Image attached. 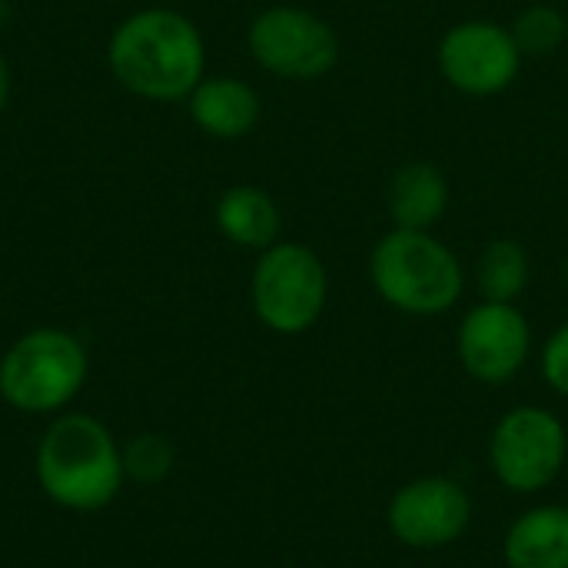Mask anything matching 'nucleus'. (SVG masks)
Wrapping results in <instances>:
<instances>
[{
  "label": "nucleus",
  "mask_w": 568,
  "mask_h": 568,
  "mask_svg": "<svg viewBox=\"0 0 568 568\" xmlns=\"http://www.w3.org/2000/svg\"><path fill=\"white\" fill-rule=\"evenodd\" d=\"M203 37L176 10H140L110 40L116 80L146 100H183L203 80Z\"/></svg>",
  "instance_id": "f257e3e1"
},
{
  "label": "nucleus",
  "mask_w": 568,
  "mask_h": 568,
  "mask_svg": "<svg viewBox=\"0 0 568 568\" xmlns=\"http://www.w3.org/2000/svg\"><path fill=\"white\" fill-rule=\"evenodd\" d=\"M37 483L63 509L97 513L110 506L126 479L123 449L110 429L83 413L50 423L37 446Z\"/></svg>",
  "instance_id": "f03ea898"
},
{
  "label": "nucleus",
  "mask_w": 568,
  "mask_h": 568,
  "mask_svg": "<svg viewBox=\"0 0 568 568\" xmlns=\"http://www.w3.org/2000/svg\"><path fill=\"white\" fill-rule=\"evenodd\" d=\"M369 276L376 293L409 316H439L463 296V266L429 230L386 233L369 256Z\"/></svg>",
  "instance_id": "7ed1b4c3"
},
{
  "label": "nucleus",
  "mask_w": 568,
  "mask_h": 568,
  "mask_svg": "<svg viewBox=\"0 0 568 568\" xmlns=\"http://www.w3.org/2000/svg\"><path fill=\"white\" fill-rule=\"evenodd\" d=\"M87 379V353L63 329H33L0 359V396L20 413L63 409Z\"/></svg>",
  "instance_id": "20e7f679"
},
{
  "label": "nucleus",
  "mask_w": 568,
  "mask_h": 568,
  "mask_svg": "<svg viewBox=\"0 0 568 568\" xmlns=\"http://www.w3.org/2000/svg\"><path fill=\"white\" fill-rule=\"evenodd\" d=\"M253 310L260 323L273 333L296 336L306 333L326 310L329 276L323 260L303 243H273L263 250L253 283Z\"/></svg>",
  "instance_id": "39448f33"
},
{
  "label": "nucleus",
  "mask_w": 568,
  "mask_h": 568,
  "mask_svg": "<svg viewBox=\"0 0 568 568\" xmlns=\"http://www.w3.org/2000/svg\"><path fill=\"white\" fill-rule=\"evenodd\" d=\"M566 453V426L539 406H519L506 413L489 443L493 469L513 493L546 489L562 473Z\"/></svg>",
  "instance_id": "423d86ee"
},
{
  "label": "nucleus",
  "mask_w": 568,
  "mask_h": 568,
  "mask_svg": "<svg viewBox=\"0 0 568 568\" xmlns=\"http://www.w3.org/2000/svg\"><path fill=\"white\" fill-rule=\"evenodd\" d=\"M250 50L260 67L286 80H320L339 60L336 30L300 7H270L250 27Z\"/></svg>",
  "instance_id": "0eeeda50"
},
{
  "label": "nucleus",
  "mask_w": 568,
  "mask_h": 568,
  "mask_svg": "<svg viewBox=\"0 0 568 568\" xmlns=\"http://www.w3.org/2000/svg\"><path fill=\"white\" fill-rule=\"evenodd\" d=\"M523 53L509 27L493 20L456 23L439 43V70L449 87L469 97H496L519 77Z\"/></svg>",
  "instance_id": "6e6552de"
},
{
  "label": "nucleus",
  "mask_w": 568,
  "mask_h": 568,
  "mask_svg": "<svg viewBox=\"0 0 568 568\" xmlns=\"http://www.w3.org/2000/svg\"><path fill=\"white\" fill-rule=\"evenodd\" d=\"M532 333L526 316L513 303H479L466 313L459 326V359L466 373L479 383H506L529 359Z\"/></svg>",
  "instance_id": "1a4fd4ad"
},
{
  "label": "nucleus",
  "mask_w": 568,
  "mask_h": 568,
  "mask_svg": "<svg viewBox=\"0 0 568 568\" xmlns=\"http://www.w3.org/2000/svg\"><path fill=\"white\" fill-rule=\"evenodd\" d=\"M473 519L466 489L453 479L429 476L403 486L389 503V529L413 549H439L456 542Z\"/></svg>",
  "instance_id": "9d476101"
},
{
  "label": "nucleus",
  "mask_w": 568,
  "mask_h": 568,
  "mask_svg": "<svg viewBox=\"0 0 568 568\" xmlns=\"http://www.w3.org/2000/svg\"><path fill=\"white\" fill-rule=\"evenodd\" d=\"M190 113L196 126L220 140H236L250 133L260 120V97L250 83L233 77L200 80L190 93Z\"/></svg>",
  "instance_id": "9b49d317"
},
{
  "label": "nucleus",
  "mask_w": 568,
  "mask_h": 568,
  "mask_svg": "<svg viewBox=\"0 0 568 568\" xmlns=\"http://www.w3.org/2000/svg\"><path fill=\"white\" fill-rule=\"evenodd\" d=\"M449 206V183L433 163H403L389 180V216L399 230H433Z\"/></svg>",
  "instance_id": "f8f14e48"
},
{
  "label": "nucleus",
  "mask_w": 568,
  "mask_h": 568,
  "mask_svg": "<svg viewBox=\"0 0 568 568\" xmlns=\"http://www.w3.org/2000/svg\"><path fill=\"white\" fill-rule=\"evenodd\" d=\"M509 568H568V509L539 506L516 519L503 542Z\"/></svg>",
  "instance_id": "ddd939ff"
},
{
  "label": "nucleus",
  "mask_w": 568,
  "mask_h": 568,
  "mask_svg": "<svg viewBox=\"0 0 568 568\" xmlns=\"http://www.w3.org/2000/svg\"><path fill=\"white\" fill-rule=\"evenodd\" d=\"M216 226L236 246L270 250L280 236V210L260 186H233L216 203Z\"/></svg>",
  "instance_id": "4468645a"
},
{
  "label": "nucleus",
  "mask_w": 568,
  "mask_h": 568,
  "mask_svg": "<svg viewBox=\"0 0 568 568\" xmlns=\"http://www.w3.org/2000/svg\"><path fill=\"white\" fill-rule=\"evenodd\" d=\"M486 303H516L529 286V256L516 240H493L476 266Z\"/></svg>",
  "instance_id": "2eb2a0df"
},
{
  "label": "nucleus",
  "mask_w": 568,
  "mask_h": 568,
  "mask_svg": "<svg viewBox=\"0 0 568 568\" xmlns=\"http://www.w3.org/2000/svg\"><path fill=\"white\" fill-rule=\"evenodd\" d=\"M509 30L523 57H552L566 43L568 20L552 3H532L516 17Z\"/></svg>",
  "instance_id": "dca6fc26"
},
{
  "label": "nucleus",
  "mask_w": 568,
  "mask_h": 568,
  "mask_svg": "<svg viewBox=\"0 0 568 568\" xmlns=\"http://www.w3.org/2000/svg\"><path fill=\"white\" fill-rule=\"evenodd\" d=\"M173 446L170 439L156 436V433H140L136 439H130V446L123 449V469L133 483H160L170 476L173 469Z\"/></svg>",
  "instance_id": "f3484780"
},
{
  "label": "nucleus",
  "mask_w": 568,
  "mask_h": 568,
  "mask_svg": "<svg viewBox=\"0 0 568 568\" xmlns=\"http://www.w3.org/2000/svg\"><path fill=\"white\" fill-rule=\"evenodd\" d=\"M542 373H546V379H549V386L556 393L568 396V323H562L549 336V343L542 349Z\"/></svg>",
  "instance_id": "a211bd4d"
},
{
  "label": "nucleus",
  "mask_w": 568,
  "mask_h": 568,
  "mask_svg": "<svg viewBox=\"0 0 568 568\" xmlns=\"http://www.w3.org/2000/svg\"><path fill=\"white\" fill-rule=\"evenodd\" d=\"M7 97H10V70H7V60L0 57V110H3Z\"/></svg>",
  "instance_id": "6ab92c4d"
},
{
  "label": "nucleus",
  "mask_w": 568,
  "mask_h": 568,
  "mask_svg": "<svg viewBox=\"0 0 568 568\" xmlns=\"http://www.w3.org/2000/svg\"><path fill=\"white\" fill-rule=\"evenodd\" d=\"M566 283H568V260H566Z\"/></svg>",
  "instance_id": "aec40b11"
}]
</instances>
